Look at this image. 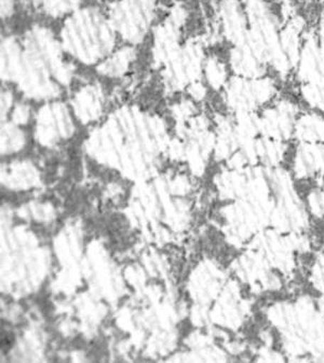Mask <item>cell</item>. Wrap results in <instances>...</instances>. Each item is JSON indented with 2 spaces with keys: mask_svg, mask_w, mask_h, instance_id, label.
<instances>
[{
  "mask_svg": "<svg viewBox=\"0 0 324 363\" xmlns=\"http://www.w3.org/2000/svg\"><path fill=\"white\" fill-rule=\"evenodd\" d=\"M1 78L16 83L28 99H55L72 82V68L64 61L51 33L36 26L22 43L14 37L4 40Z\"/></svg>",
  "mask_w": 324,
  "mask_h": 363,
  "instance_id": "cell-1",
  "label": "cell"
},
{
  "mask_svg": "<svg viewBox=\"0 0 324 363\" xmlns=\"http://www.w3.org/2000/svg\"><path fill=\"white\" fill-rule=\"evenodd\" d=\"M111 22L92 9L72 16L62 30L63 48L87 65L97 63L113 50L115 34Z\"/></svg>",
  "mask_w": 324,
  "mask_h": 363,
  "instance_id": "cell-2",
  "label": "cell"
},
{
  "mask_svg": "<svg viewBox=\"0 0 324 363\" xmlns=\"http://www.w3.org/2000/svg\"><path fill=\"white\" fill-rule=\"evenodd\" d=\"M155 16L153 0H120L109 9L111 24L131 43L144 39Z\"/></svg>",
  "mask_w": 324,
  "mask_h": 363,
  "instance_id": "cell-3",
  "label": "cell"
},
{
  "mask_svg": "<svg viewBox=\"0 0 324 363\" xmlns=\"http://www.w3.org/2000/svg\"><path fill=\"white\" fill-rule=\"evenodd\" d=\"M72 104L81 118L92 119L101 113L105 104L103 90L99 84H87L79 89L72 97Z\"/></svg>",
  "mask_w": 324,
  "mask_h": 363,
  "instance_id": "cell-4",
  "label": "cell"
},
{
  "mask_svg": "<svg viewBox=\"0 0 324 363\" xmlns=\"http://www.w3.org/2000/svg\"><path fill=\"white\" fill-rule=\"evenodd\" d=\"M294 136L301 143L324 145L323 116L313 113L297 118Z\"/></svg>",
  "mask_w": 324,
  "mask_h": 363,
  "instance_id": "cell-5",
  "label": "cell"
},
{
  "mask_svg": "<svg viewBox=\"0 0 324 363\" xmlns=\"http://www.w3.org/2000/svg\"><path fill=\"white\" fill-rule=\"evenodd\" d=\"M136 54L132 48H124L120 51L116 52L113 57H108L104 63L97 67V72L103 76L109 77V78H118L124 76L131 64L135 60Z\"/></svg>",
  "mask_w": 324,
  "mask_h": 363,
  "instance_id": "cell-6",
  "label": "cell"
},
{
  "mask_svg": "<svg viewBox=\"0 0 324 363\" xmlns=\"http://www.w3.org/2000/svg\"><path fill=\"white\" fill-rule=\"evenodd\" d=\"M205 72L212 89L220 90L227 84V68L217 57H209L205 62Z\"/></svg>",
  "mask_w": 324,
  "mask_h": 363,
  "instance_id": "cell-7",
  "label": "cell"
},
{
  "mask_svg": "<svg viewBox=\"0 0 324 363\" xmlns=\"http://www.w3.org/2000/svg\"><path fill=\"white\" fill-rule=\"evenodd\" d=\"M38 9L52 16H63L66 12L75 9L80 0H32Z\"/></svg>",
  "mask_w": 324,
  "mask_h": 363,
  "instance_id": "cell-8",
  "label": "cell"
},
{
  "mask_svg": "<svg viewBox=\"0 0 324 363\" xmlns=\"http://www.w3.org/2000/svg\"><path fill=\"white\" fill-rule=\"evenodd\" d=\"M189 93L194 97V99H203L207 95V90L200 82L196 81L189 86Z\"/></svg>",
  "mask_w": 324,
  "mask_h": 363,
  "instance_id": "cell-9",
  "label": "cell"
},
{
  "mask_svg": "<svg viewBox=\"0 0 324 363\" xmlns=\"http://www.w3.org/2000/svg\"><path fill=\"white\" fill-rule=\"evenodd\" d=\"M12 104V94L9 91H5L1 94V111L4 113H7L8 110L11 107Z\"/></svg>",
  "mask_w": 324,
  "mask_h": 363,
  "instance_id": "cell-10",
  "label": "cell"
},
{
  "mask_svg": "<svg viewBox=\"0 0 324 363\" xmlns=\"http://www.w3.org/2000/svg\"><path fill=\"white\" fill-rule=\"evenodd\" d=\"M14 0H1V16L8 18L14 11Z\"/></svg>",
  "mask_w": 324,
  "mask_h": 363,
  "instance_id": "cell-11",
  "label": "cell"
},
{
  "mask_svg": "<svg viewBox=\"0 0 324 363\" xmlns=\"http://www.w3.org/2000/svg\"><path fill=\"white\" fill-rule=\"evenodd\" d=\"M318 43L324 51V11L321 14V21H320V40L318 41Z\"/></svg>",
  "mask_w": 324,
  "mask_h": 363,
  "instance_id": "cell-12",
  "label": "cell"
},
{
  "mask_svg": "<svg viewBox=\"0 0 324 363\" xmlns=\"http://www.w3.org/2000/svg\"><path fill=\"white\" fill-rule=\"evenodd\" d=\"M278 1H281V3H288L290 0H278Z\"/></svg>",
  "mask_w": 324,
  "mask_h": 363,
  "instance_id": "cell-13",
  "label": "cell"
}]
</instances>
